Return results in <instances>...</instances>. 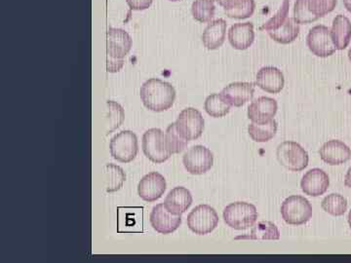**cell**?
<instances>
[{
  "label": "cell",
  "mask_w": 351,
  "mask_h": 263,
  "mask_svg": "<svg viewBox=\"0 0 351 263\" xmlns=\"http://www.w3.org/2000/svg\"><path fill=\"white\" fill-rule=\"evenodd\" d=\"M140 96L147 110L162 112L170 110L174 105L176 90L169 82L151 78L141 87Z\"/></svg>",
  "instance_id": "cell-1"
},
{
  "label": "cell",
  "mask_w": 351,
  "mask_h": 263,
  "mask_svg": "<svg viewBox=\"0 0 351 263\" xmlns=\"http://www.w3.org/2000/svg\"><path fill=\"white\" fill-rule=\"evenodd\" d=\"M338 0H295L294 20L299 25L311 24L336 8Z\"/></svg>",
  "instance_id": "cell-2"
},
{
  "label": "cell",
  "mask_w": 351,
  "mask_h": 263,
  "mask_svg": "<svg viewBox=\"0 0 351 263\" xmlns=\"http://www.w3.org/2000/svg\"><path fill=\"white\" fill-rule=\"evenodd\" d=\"M223 216L226 225L233 229H248L257 221V208L250 203H232L223 210Z\"/></svg>",
  "instance_id": "cell-3"
},
{
  "label": "cell",
  "mask_w": 351,
  "mask_h": 263,
  "mask_svg": "<svg viewBox=\"0 0 351 263\" xmlns=\"http://www.w3.org/2000/svg\"><path fill=\"white\" fill-rule=\"evenodd\" d=\"M281 214L289 225H306L313 218V206L301 195L290 196L282 203Z\"/></svg>",
  "instance_id": "cell-4"
},
{
  "label": "cell",
  "mask_w": 351,
  "mask_h": 263,
  "mask_svg": "<svg viewBox=\"0 0 351 263\" xmlns=\"http://www.w3.org/2000/svg\"><path fill=\"white\" fill-rule=\"evenodd\" d=\"M276 156L279 163L291 172H301L308 165V154L295 142L288 140L279 145Z\"/></svg>",
  "instance_id": "cell-5"
},
{
  "label": "cell",
  "mask_w": 351,
  "mask_h": 263,
  "mask_svg": "<svg viewBox=\"0 0 351 263\" xmlns=\"http://www.w3.org/2000/svg\"><path fill=\"white\" fill-rule=\"evenodd\" d=\"M110 154L120 163H130L138 152V138L131 131H122L110 140Z\"/></svg>",
  "instance_id": "cell-6"
},
{
  "label": "cell",
  "mask_w": 351,
  "mask_h": 263,
  "mask_svg": "<svg viewBox=\"0 0 351 263\" xmlns=\"http://www.w3.org/2000/svg\"><path fill=\"white\" fill-rule=\"evenodd\" d=\"M142 149L145 155L156 164L165 162L172 155L166 147L165 136L158 128L145 132L143 136Z\"/></svg>",
  "instance_id": "cell-7"
},
{
  "label": "cell",
  "mask_w": 351,
  "mask_h": 263,
  "mask_svg": "<svg viewBox=\"0 0 351 263\" xmlns=\"http://www.w3.org/2000/svg\"><path fill=\"white\" fill-rule=\"evenodd\" d=\"M218 225V214L209 205L195 207L188 216L189 228L197 235L209 234L216 229Z\"/></svg>",
  "instance_id": "cell-8"
},
{
  "label": "cell",
  "mask_w": 351,
  "mask_h": 263,
  "mask_svg": "<svg viewBox=\"0 0 351 263\" xmlns=\"http://www.w3.org/2000/svg\"><path fill=\"white\" fill-rule=\"evenodd\" d=\"M306 44L311 52L320 58L332 56L337 50L331 31L326 25H318L313 27L307 34Z\"/></svg>",
  "instance_id": "cell-9"
},
{
  "label": "cell",
  "mask_w": 351,
  "mask_h": 263,
  "mask_svg": "<svg viewBox=\"0 0 351 263\" xmlns=\"http://www.w3.org/2000/svg\"><path fill=\"white\" fill-rule=\"evenodd\" d=\"M177 130L186 140H195L204 130V118L199 110L188 108L182 110L175 122Z\"/></svg>",
  "instance_id": "cell-10"
},
{
  "label": "cell",
  "mask_w": 351,
  "mask_h": 263,
  "mask_svg": "<svg viewBox=\"0 0 351 263\" xmlns=\"http://www.w3.org/2000/svg\"><path fill=\"white\" fill-rule=\"evenodd\" d=\"M182 163L189 174L203 175L213 167V153L203 145H195L184 153Z\"/></svg>",
  "instance_id": "cell-11"
},
{
  "label": "cell",
  "mask_w": 351,
  "mask_h": 263,
  "mask_svg": "<svg viewBox=\"0 0 351 263\" xmlns=\"http://www.w3.org/2000/svg\"><path fill=\"white\" fill-rule=\"evenodd\" d=\"M133 40L124 29L110 27L107 34V59L124 60L130 52Z\"/></svg>",
  "instance_id": "cell-12"
},
{
  "label": "cell",
  "mask_w": 351,
  "mask_h": 263,
  "mask_svg": "<svg viewBox=\"0 0 351 263\" xmlns=\"http://www.w3.org/2000/svg\"><path fill=\"white\" fill-rule=\"evenodd\" d=\"M167 184L162 175L152 172L145 175L138 186V195L145 202L152 203L160 199L165 192Z\"/></svg>",
  "instance_id": "cell-13"
},
{
  "label": "cell",
  "mask_w": 351,
  "mask_h": 263,
  "mask_svg": "<svg viewBox=\"0 0 351 263\" xmlns=\"http://www.w3.org/2000/svg\"><path fill=\"white\" fill-rule=\"evenodd\" d=\"M255 84L250 82H233L223 88L221 96L230 107L240 108L253 100Z\"/></svg>",
  "instance_id": "cell-14"
},
{
  "label": "cell",
  "mask_w": 351,
  "mask_h": 263,
  "mask_svg": "<svg viewBox=\"0 0 351 263\" xmlns=\"http://www.w3.org/2000/svg\"><path fill=\"white\" fill-rule=\"evenodd\" d=\"M149 221L152 228L156 232L164 235L176 231L182 225V216L169 213L164 204H158L154 207Z\"/></svg>",
  "instance_id": "cell-15"
},
{
  "label": "cell",
  "mask_w": 351,
  "mask_h": 263,
  "mask_svg": "<svg viewBox=\"0 0 351 263\" xmlns=\"http://www.w3.org/2000/svg\"><path fill=\"white\" fill-rule=\"evenodd\" d=\"M278 105L274 99L261 97L252 101L248 108V117L253 123L265 124L276 116Z\"/></svg>",
  "instance_id": "cell-16"
},
{
  "label": "cell",
  "mask_w": 351,
  "mask_h": 263,
  "mask_svg": "<svg viewBox=\"0 0 351 263\" xmlns=\"http://www.w3.org/2000/svg\"><path fill=\"white\" fill-rule=\"evenodd\" d=\"M330 186L329 175L321 169H311L302 177V190L304 195L318 197L326 193Z\"/></svg>",
  "instance_id": "cell-17"
},
{
  "label": "cell",
  "mask_w": 351,
  "mask_h": 263,
  "mask_svg": "<svg viewBox=\"0 0 351 263\" xmlns=\"http://www.w3.org/2000/svg\"><path fill=\"white\" fill-rule=\"evenodd\" d=\"M256 84L267 93L278 94L283 90L285 78L280 69L274 66H265L258 71Z\"/></svg>",
  "instance_id": "cell-18"
},
{
  "label": "cell",
  "mask_w": 351,
  "mask_h": 263,
  "mask_svg": "<svg viewBox=\"0 0 351 263\" xmlns=\"http://www.w3.org/2000/svg\"><path fill=\"white\" fill-rule=\"evenodd\" d=\"M320 157L325 163L336 166L348 162L351 158V149L339 140L325 142L320 149Z\"/></svg>",
  "instance_id": "cell-19"
},
{
  "label": "cell",
  "mask_w": 351,
  "mask_h": 263,
  "mask_svg": "<svg viewBox=\"0 0 351 263\" xmlns=\"http://www.w3.org/2000/svg\"><path fill=\"white\" fill-rule=\"evenodd\" d=\"M193 199L191 191L182 186L173 188L166 196L164 206L169 213L175 216H182L193 204Z\"/></svg>",
  "instance_id": "cell-20"
},
{
  "label": "cell",
  "mask_w": 351,
  "mask_h": 263,
  "mask_svg": "<svg viewBox=\"0 0 351 263\" xmlns=\"http://www.w3.org/2000/svg\"><path fill=\"white\" fill-rule=\"evenodd\" d=\"M228 41L234 49L247 50L255 41L253 23H237L228 31Z\"/></svg>",
  "instance_id": "cell-21"
},
{
  "label": "cell",
  "mask_w": 351,
  "mask_h": 263,
  "mask_svg": "<svg viewBox=\"0 0 351 263\" xmlns=\"http://www.w3.org/2000/svg\"><path fill=\"white\" fill-rule=\"evenodd\" d=\"M226 27H228V24L223 19L210 22L203 32V45L208 50H217L221 47L226 40Z\"/></svg>",
  "instance_id": "cell-22"
},
{
  "label": "cell",
  "mask_w": 351,
  "mask_h": 263,
  "mask_svg": "<svg viewBox=\"0 0 351 263\" xmlns=\"http://www.w3.org/2000/svg\"><path fill=\"white\" fill-rule=\"evenodd\" d=\"M219 4L232 19H248L255 13V0H221Z\"/></svg>",
  "instance_id": "cell-23"
},
{
  "label": "cell",
  "mask_w": 351,
  "mask_h": 263,
  "mask_svg": "<svg viewBox=\"0 0 351 263\" xmlns=\"http://www.w3.org/2000/svg\"><path fill=\"white\" fill-rule=\"evenodd\" d=\"M331 34L337 50H345L351 40V22L343 15L336 16L332 21Z\"/></svg>",
  "instance_id": "cell-24"
},
{
  "label": "cell",
  "mask_w": 351,
  "mask_h": 263,
  "mask_svg": "<svg viewBox=\"0 0 351 263\" xmlns=\"http://www.w3.org/2000/svg\"><path fill=\"white\" fill-rule=\"evenodd\" d=\"M300 25L294 20V18H288L285 24L281 25L279 29L276 31L267 32L270 38L274 39L277 43L290 44L294 42L295 39L299 36Z\"/></svg>",
  "instance_id": "cell-25"
},
{
  "label": "cell",
  "mask_w": 351,
  "mask_h": 263,
  "mask_svg": "<svg viewBox=\"0 0 351 263\" xmlns=\"http://www.w3.org/2000/svg\"><path fill=\"white\" fill-rule=\"evenodd\" d=\"M103 175L105 177L106 190L108 193L119 191L126 181V175L123 169L112 163L104 166Z\"/></svg>",
  "instance_id": "cell-26"
},
{
  "label": "cell",
  "mask_w": 351,
  "mask_h": 263,
  "mask_svg": "<svg viewBox=\"0 0 351 263\" xmlns=\"http://www.w3.org/2000/svg\"><path fill=\"white\" fill-rule=\"evenodd\" d=\"M235 239L279 240L280 239V232L274 223H270V221H260L258 225L254 226L250 233L243 235V236L237 237Z\"/></svg>",
  "instance_id": "cell-27"
},
{
  "label": "cell",
  "mask_w": 351,
  "mask_h": 263,
  "mask_svg": "<svg viewBox=\"0 0 351 263\" xmlns=\"http://www.w3.org/2000/svg\"><path fill=\"white\" fill-rule=\"evenodd\" d=\"M277 128V122L272 119L265 124L251 123L248 126V133L254 142H267L276 135Z\"/></svg>",
  "instance_id": "cell-28"
},
{
  "label": "cell",
  "mask_w": 351,
  "mask_h": 263,
  "mask_svg": "<svg viewBox=\"0 0 351 263\" xmlns=\"http://www.w3.org/2000/svg\"><path fill=\"white\" fill-rule=\"evenodd\" d=\"M204 108L205 112L215 118L226 116L230 112V105L221 98V94H212L207 97Z\"/></svg>",
  "instance_id": "cell-29"
},
{
  "label": "cell",
  "mask_w": 351,
  "mask_h": 263,
  "mask_svg": "<svg viewBox=\"0 0 351 263\" xmlns=\"http://www.w3.org/2000/svg\"><path fill=\"white\" fill-rule=\"evenodd\" d=\"M215 12H216V6L214 2L210 0H195L191 6L193 19L202 24L211 22L215 17Z\"/></svg>",
  "instance_id": "cell-30"
},
{
  "label": "cell",
  "mask_w": 351,
  "mask_h": 263,
  "mask_svg": "<svg viewBox=\"0 0 351 263\" xmlns=\"http://www.w3.org/2000/svg\"><path fill=\"white\" fill-rule=\"evenodd\" d=\"M321 207L332 216H341L348 211V201L343 196L332 193L323 199Z\"/></svg>",
  "instance_id": "cell-31"
},
{
  "label": "cell",
  "mask_w": 351,
  "mask_h": 263,
  "mask_svg": "<svg viewBox=\"0 0 351 263\" xmlns=\"http://www.w3.org/2000/svg\"><path fill=\"white\" fill-rule=\"evenodd\" d=\"M166 147L170 153H181L188 147L189 140H184L181 134L177 130L175 123L170 124L168 126L165 134Z\"/></svg>",
  "instance_id": "cell-32"
},
{
  "label": "cell",
  "mask_w": 351,
  "mask_h": 263,
  "mask_svg": "<svg viewBox=\"0 0 351 263\" xmlns=\"http://www.w3.org/2000/svg\"><path fill=\"white\" fill-rule=\"evenodd\" d=\"M108 134L112 133L115 129L119 128L122 123H123L124 118H125V112H124L123 108L119 103H115L113 101H108Z\"/></svg>",
  "instance_id": "cell-33"
},
{
  "label": "cell",
  "mask_w": 351,
  "mask_h": 263,
  "mask_svg": "<svg viewBox=\"0 0 351 263\" xmlns=\"http://www.w3.org/2000/svg\"><path fill=\"white\" fill-rule=\"evenodd\" d=\"M289 7H290V1H289V0H283L282 5H281L279 10L277 11L276 15L270 18L267 23H265V24L261 27V31L267 32L276 31V29H279L281 25L285 24L286 21H287L289 18Z\"/></svg>",
  "instance_id": "cell-34"
},
{
  "label": "cell",
  "mask_w": 351,
  "mask_h": 263,
  "mask_svg": "<svg viewBox=\"0 0 351 263\" xmlns=\"http://www.w3.org/2000/svg\"><path fill=\"white\" fill-rule=\"evenodd\" d=\"M131 10L144 11L151 7L154 0H126Z\"/></svg>",
  "instance_id": "cell-35"
},
{
  "label": "cell",
  "mask_w": 351,
  "mask_h": 263,
  "mask_svg": "<svg viewBox=\"0 0 351 263\" xmlns=\"http://www.w3.org/2000/svg\"><path fill=\"white\" fill-rule=\"evenodd\" d=\"M345 184L348 188H351V167L348 169V173H346V179H345Z\"/></svg>",
  "instance_id": "cell-36"
},
{
  "label": "cell",
  "mask_w": 351,
  "mask_h": 263,
  "mask_svg": "<svg viewBox=\"0 0 351 263\" xmlns=\"http://www.w3.org/2000/svg\"><path fill=\"white\" fill-rule=\"evenodd\" d=\"M343 4H345L346 10L351 13V2H343Z\"/></svg>",
  "instance_id": "cell-37"
},
{
  "label": "cell",
  "mask_w": 351,
  "mask_h": 263,
  "mask_svg": "<svg viewBox=\"0 0 351 263\" xmlns=\"http://www.w3.org/2000/svg\"><path fill=\"white\" fill-rule=\"evenodd\" d=\"M348 223H350V228H351V211L350 212V214H348Z\"/></svg>",
  "instance_id": "cell-38"
},
{
  "label": "cell",
  "mask_w": 351,
  "mask_h": 263,
  "mask_svg": "<svg viewBox=\"0 0 351 263\" xmlns=\"http://www.w3.org/2000/svg\"><path fill=\"white\" fill-rule=\"evenodd\" d=\"M348 59H350V61L351 62V48L350 51H348Z\"/></svg>",
  "instance_id": "cell-39"
},
{
  "label": "cell",
  "mask_w": 351,
  "mask_h": 263,
  "mask_svg": "<svg viewBox=\"0 0 351 263\" xmlns=\"http://www.w3.org/2000/svg\"><path fill=\"white\" fill-rule=\"evenodd\" d=\"M210 1H212V2L216 1V2H218V3H219V2L221 1V0H210Z\"/></svg>",
  "instance_id": "cell-40"
},
{
  "label": "cell",
  "mask_w": 351,
  "mask_h": 263,
  "mask_svg": "<svg viewBox=\"0 0 351 263\" xmlns=\"http://www.w3.org/2000/svg\"><path fill=\"white\" fill-rule=\"evenodd\" d=\"M170 1L177 2V1H182V0H170Z\"/></svg>",
  "instance_id": "cell-41"
},
{
  "label": "cell",
  "mask_w": 351,
  "mask_h": 263,
  "mask_svg": "<svg viewBox=\"0 0 351 263\" xmlns=\"http://www.w3.org/2000/svg\"><path fill=\"white\" fill-rule=\"evenodd\" d=\"M343 2H351V0H343Z\"/></svg>",
  "instance_id": "cell-42"
}]
</instances>
